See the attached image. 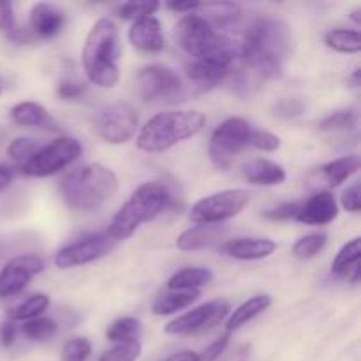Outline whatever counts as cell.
Instances as JSON below:
<instances>
[{
	"instance_id": "6da1fadb",
	"label": "cell",
	"mask_w": 361,
	"mask_h": 361,
	"mask_svg": "<svg viewBox=\"0 0 361 361\" xmlns=\"http://www.w3.org/2000/svg\"><path fill=\"white\" fill-rule=\"evenodd\" d=\"M289 27L275 18H257L245 30L240 42L243 67L257 78H279L291 53Z\"/></svg>"
},
{
	"instance_id": "7a4b0ae2",
	"label": "cell",
	"mask_w": 361,
	"mask_h": 361,
	"mask_svg": "<svg viewBox=\"0 0 361 361\" xmlns=\"http://www.w3.org/2000/svg\"><path fill=\"white\" fill-rule=\"evenodd\" d=\"M175 39L180 48L194 60L217 63L231 69L238 60L240 44L219 34L200 14H185L175 25Z\"/></svg>"
},
{
	"instance_id": "3957f363",
	"label": "cell",
	"mask_w": 361,
	"mask_h": 361,
	"mask_svg": "<svg viewBox=\"0 0 361 361\" xmlns=\"http://www.w3.org/2000/svg\"><path fill=\"white\" fill-rule=\"evenodd\" d=\"M118 28L108 18H101L90 28L85 41L83 69L88 80L101 88H113L120 80Z\"/></svg>"
},
{
	"instance_id": "277c9868",
	"label": "cell",
	"mask_w": 361,
	"mask_h": 361,
	"mask_svg": "<svg viewBox=\"0 0 361 361\" xmlns=\"http://www.w3.org/2000/svg\"><path fill=\"white\" fill-rule=\"evenodd\" d=\"M118 190V178L106 166H81L71 171L60 183V192L67 207L78 212H92L111 200Z\"/></svg>"
},
{
	"instance_id": "5b68a950",
	"label": "cell",
	"mask_w": 361,
	"mask_h": 361,
	"mask_svg": "<svg viewBox=\"0 0 361 361\" xmlns=\"http://www.w3.org/2000/svg\"><path fill=\"white\" fill-rule=\"evenodd\" d=\"M204 115L201 111H166L152 116L137 136V147L148 154L169 150L175 145L196 136L204 127Z\"/></svg>"
},
{
	"instance_id": "8992f818",
	"label": "cell",
	"mask_w": 361,
	"mask_h": 361,
	"mask_svg": "<svg viewBox=\"0 0 361 361\" xmlns=\"http://www.w3.org/2000/svg\"><path fill=\"white\" fill-rule=\"evenodd\" d=\"M171 196L161 182H147L136 189L130 200L116 212L109 226L108 235L115 242L130 238L145 222L154 221L168 208Z\"/></svg>"
},
{
	"instance_id": "52a82bcc",
	"label": "cell",
	"mask_w": 361,
	"mask_h": 361,
	"mask_svg": "<svg viewBox=\"0 0 361 361\" xmlns=\"http://www.w3.org/2000/svg\"><path fill=\"white\" fill-rule=\"evenodd\" d=\"M81 152V143L74 137H56L46 147L39 148L28 161L23 162L21 169L27 176L44 178L56 175L73 164L76 159H80Z\"/></svg>"
},
{
	"instance_id": "ba28073f",
	"label": "cell",
	"mask_w": 361,
	"mask_h": 361,
	"mask_svg": "<svg viewBox=\"0 0 361 361\" xmlns=\"http://www.w3.org/2000/svg\"><path fill=\"white\" fill-rule=\"evenodd\" d=\"M250 126L247 120L240 116H231L224 120L210 137V159L219 169H229L238 157L240 152L249 145L250 141Z\"/></svg>"
},
{
	"instance_id": "9c48e42d",
	"label": "cell",
	"mask_w": 361,
	"mask_h": 361,
	"mask_svg": "<svg viewBox=\"0 0 361 361\" xmlns=\"http://www.w3.org/2000/svg\"><path fill=\"white\" fill-rule=\"evenodd\" d=\"M250 203V194L243 189H229L210 194L197 201L190 210V221L197 226H215L236 217Z\"/></svg>"
},
{
	"instance_id": "30bf717a",
	"label": "cell",
	"mask_w": 361,
	"mask_h": 361,
	"mask_svg": "<svg viewBox=\"0 0 361 361\" xmlns=\"http://www.w3.org/2000/svg\"><path fill=\"white\" fill-rule=\"evenodd\" d=\"M137 113L127 102L106 106L95 116V133L109 145H123L134 136L137 129Z\"/></svg>"
},
{
	"instance_id": "8fae6325",
	"label": "cell",
	"mask_w": 361,
	"mask_h": 361,
	"mask_svg": "<svg viewBox=\"0 0 361 361\" xmlns=\"http://www.w3.org/2000/svg\"><path fill=\"white\" fill-rule=\"evenodd\" d=\"M137 92L147 102L176 101L182 92L178 74L164 66H147L137 73Z\"/></svg>"
},
{
	"instance_id": "7c38bea8",
	"label": "cell",
	"mask_w": 361,
	"mask_h": 361,
	"mask_svg": "<svg viewBox=\"0 0 361 361\" xmlns=\"http://www.w3.org/2000/svg\"><path fill=\"white\" fill-rule=\"evenodd\" d=\"M116 242L108 235V233H101V235H92L87 238L74 242L71 245H66L60 249L55 256V264L62 270L74 267H83V264L97 261L104 257L109 250L115 249Z\"/></svg>"
},
{
	"instance_id": "4fadbf2b",
	"label": "cell",
	"mask_w": 361,
	"mask_h": 361,
	"mask_svg": "<svg viewBox=\"0 0 361 361\" xmlns=\"http://www.w3.org/2000/svg\"><path fill=\"white\" fill-rule=\"evenodd\" d=\"M229 312V303L214 300V302L203 303L190 312L176 317L171 323L166 324V334L169 335H194L204 330H210L215 324L221 323Z\"/></svg>"
},
{
	"instance_id": "5bb4252c",
	"label": "cell",
	"mask_w": 361,
	"mask_h": 361,
	"mask_svg": "<svg viewBox=\"0 0 361 361\" xmlns=\"http://www.w3.org/2000/svg\"><path fill=\"white\" fill-rule=\"evenodd\" d=\"M44 270V261L35 254H23L13 257L0 270V300L18 295L28 286V282Z\"/></svg>"
},
{
	"instance_id": "9a60e30c",
	"label": "cell",
	"mask_w": 361,
	"mask_h": 361,
	"mask_svg": "<svg viewBox=\"0 0 361 361\" xmlns=\"http://www.w3.org/2000/svg\"><path fill=\"white\" fill-rule=\"evenodd\" d=\"M338 215V204L334 194L317 192L307 201H300V208L296 212L295 221L307 226H324L335 221Z\"/></svg>"
},
{
	"instance_id": "2e32d148",
	"label": "cell",
	"mask_w": 361,
	"mask_h": 361,
	"mask_svg": "<svg viewBox=\"0 0 361 361\" xmlns=\"http://www.w3.org/2000/svg\"><path fill=\"white\" fill-rule=\"evenodd\" d=\"M129 41L134 48L147 53H159L166 48L161 23L154 16H147L134 21L129 30Z\"/></svg>"
},
{
	"instance_id": "e0dca14e",
	"label": "cell",
	"mask_w": 361,
	"mask_h": 361,
	"mask_svg": "<svg viewBox=\"0 0 361 361\" xmlns=\"http://www.w3.org/2000/svg\"><path fill=\"white\" fill-rule=\"evenodd\" d=\"M66 23V14L53 4L39 2L30 11V27L37 37H55Z\"/></svg>"
},
{
	"instance_id": "ac0fdd59",
	"label": "cell",
	"mask_w": 361,
	"mask_h": 361,
	"mask_svg": "<svg viewBox=\"0 0 361 361\" xmlns=\"http://www.w3.org/2000/svg\"><path fill=\"white\" fill-rule=\"evenodd\" d=\"M277 249V243L268 238H235L224 243L222 250L228 256L240 261H257L270 257Z\"/></svg>"
},
{
	"instance_id": "d6986e66",
	"label": "cell",
	"mask_w": 361,
	"mask_h": 361,
	"mask_svg": "<svg viewBox=\"0 0 361 361\" xmlns=\"http://www.w3.org/2000/svg\"><path fill=\"white\" fill-rule=\"evenodd\" d=\"M360 259H361V240L353 238L338 250L335 256L334 263H331V274L335 277L342 279L351 284H358L360 282Z\"/></svg>"
},
{
	"instance_id": "ffe728a7",
	"label": "cell",
	"mask_w": 361,
	"mask_h": 361,
	"mask_svg": "<svg viewBox=\"0 0 361 361\" xmlns=\"http://www.w3.org/2000/svg\"><path fill=\"white\" fill-rule=\"evenodd\" d=\"M242 173L249 183L256 185H281L286 182V171L282 166L267 159H252L242 166Z\"/></svg>"
},
{
	"instance_id": "44dd1931",
	"label": "cell",
	"mask_w": 361,
	"mask_h": 361,
	"mask_svg": "<svg viewBox=\"0 0 361 361\" xmlns=\"http://www.w3.org/2000/svg\"><path fill=\"white\" fill-rule=\"evenodd\" d=\"M222 235H224V229L221 226H196V228L183 231L176 238V247L180 250H185V252L207 249L212 243L221 240Z\"/></svg>"
},
{
	"instance_id": "7402d4cb",
	"label": "cell",
	"mask_w": 361,
	"mask_h": 361,
	"mask_svg": "<svg viewBox=\"0 0 361 361\" xmlns=\"http://www.w3.org/2000/svg\"><path fill=\"white\" fill-rule=\"evenodd\" d=\"M271 305V296L270 295H256L252 298H249L247 302H243L238 309H235V312L231 314V317L228 319V334L231 331L240 330L242 326H245L247 323H250L252 319H256L259 314H263L268 307Z\"/></svg>"
},
{
	"instance_id": "603a6c76",
	"label": "cell",
	"mask_w": 361,
	"mask_h": 361,
	"mask_svg": "<svg viewBox=\"0 0 361 361\" xmlns=\"http://www.w3.org/2000/svg\"><path fill=\"white\" fill-rule=\"evenodd\" d=\"M360 169V157L358 155H345V157L337 159V161H331L328 164H324L319 169L321 178L324 180L328 187H338L341 183H344L345 180L351 178L353 175H356Z\"/></svg>"
},
{
	"instance_id": "cb8c5ba5",
	"label": "cell",
	"mask_w": 361,
	"mask_h": 361,
	"mask_svg": "<svg viewBox=\"0 0 361 361\" xmlns=\"http://www.w3.org/2000/svg\"><path fill=\"white\" fill-rule=\"evenodd\" d=\"M187 74H189V78L194 83L207 88L222 83L231 74V69L229 67L217 66V63L203 62V60H194L192 63L187 66Z\"/></svg>"
},
{
	"instance_id": "d4e9b609",
	"label": "cell",
	"mask_w": 361,
	"mask_h": 361,
	"mask_svg": "<svg viewBox=\"0 0 361 361\" xmlns=\"http://www.w3.org/2000/svg\"><path fill=\"white\" fill-rule=\"evenodd\" d=\"M214 274L208 268H183L168 281L171 291H197V288L212 282Z\"/></svg>"
},
{
	"instance_id": "484cf974",
	"label": "cell",
	"mask_w": 361,
	"mask_h": 361,
	"mask_svg": "<svg viewBox=\"0 0 361 361\" xmlns=\"http://www.w3.org/2000/svg\"><path fill=\"white\" fill-rule=\"evenodd\" d=\"M200 298V291H171L166 293V295L159 296L155 300L154 310L155 316H169V314H175L178 310L185 309V307L192 305L196 300Z\"/></svg>"
},
{
	"instance_id": "4316f807",
	"label": "cell",
	"mask_w": 361,
	"mask_h": 361,
	"mask_svg": "<svg viewBox=\"0 0 361 361\" xmlns=\"http://www.w3.org/2000/svg\"><path fill=\"white\" fill-rule=\"evenodd\" d=\"M11 118L14 123L21 127H41L46 126L49 120L48 111L44 106L37 104V102H20L11 109Z\"/></svg>"
},
{
	"instance_id": "83f0119b",
	"label": "cell",
	"mask_w": 361,
	"mask_h": 361,
	"mask_svg": "<svg viewBox=\"0 0 361 361\" xmlns=\"http://www.w3.org/2000/svg\"><path fill=\"white\" fill-rule=\"evenodd\" d=\"M324 42L328 48L338 53H358L361 49V37L358 30H348V28H334L326 32Z\"/></svg>"
},
{
	"instance_id": "f1b7e54d",
	"label": "cell",
	"mask_w": 361,
	"mask_h": 361,
	"mask_svg": "<svg viewBox=\"0 0 361 361\" xmlns=\"http://www.w3.org/2000/svg\"><path fill=\"white\" fill-rule=\"evenodd\" d=\"M200 9L207 11V18H204V20H207L212 27H229V25L235 23L240 16V6L231 2L201 4Z\"/></svg>"
},
{
	"instance_id": "f546056e",
	"label": "cell",
	"mask_w": 361,
	"mask_h": 361,
	"mask_svg": "<svg viewBox=\"0 0 361 361\" xmlns=\"http://www.w3.org/2000/svg\"><path fill=\"white\" fill-rule=\"evenodd\" d=\"M49 305V298L44 293H37V295L30 296L28 300H25L23 303H20L18 307H14L9 312L11 321H32L37 319V316H41Z\"/></svg>"
},
{
	"instance_id": "4dcf8cb0",
	"label": "cell",
	"mask_w": 361,
	"mask_h": 361,
	"mask_svg": "<svg viewBox=\"0 0 361 361\" xmlns=\"http://www.w3.org/2000/svg\"><path fill=\"white\" fill-rule=\"evenodd\" d=\"M326 235L324 233H312V235H307L303 238H300L298 242L293 245V256L298 257V259H310V257H316L321 250L326 247Z\"/></svg>"
},
{
	"instance_id": "1f68e13d",
	"label": "cell",
	"mask_w": 361,
	"mask_h": 361,
	"mask_svg": "<svg viewBox=\"0 0 361 361\" xmlns=\"http://www.w3.org/2000/svg\"><path fill=\"white\" fill-rule=\"evenodd\" d=\"M141 334V323L133 317H123V319L115 321L111 324V328L108 330V341L115 342H130L137 341Z\"/></svg>"
},
{
	"instance_id": "d6a6232c",
	"label": "cell",
	"mask_w": 361,
	"mask_h": 361,
	"mask_svg": "<svg viewBox=\"0 0 361 361\" xmlns=\"http://www.w3.org/2000/svg\"><path fill=\"white\" fill-rule=\"evenodd\" d=\"M59 326H56L55 321L46 319V317H37V319L27 321L21 328L25 337H28L30 341H48L53 335L56 334Z\"/></svg>"
},
{
	"instance_id": "836d02e7",
	"label": "cell",
	"mask_w": 361,
	"mask_h": 361,
	"mask_svg": "<svg viewBox=\"0 0 361 361\" xmlns=\"http://www.w3.org/2000/svg\"><path fill=\"white\" fill-rule=\"evenodd\" d=\"M356 126V113L353 109H337L319 122L321 130H349Z\"/></svg>"
},
{
	"instance_id": "e575fe53",
	"label": "cell",
	"mask_w": 361,
	"mask_h": 361,
	"mask_svg": "<svg viewBox=\"0 0 361 361\" xmlns=\"http://www.w3.org/2000/svg\"><path fill=\"white\" fill-rule=\"evenodd\" d=\"M141 355V344L137 341L118 342L104 353L99 361H136Z\"/></svg>"
},
{
	"instance_id": "d590c367",
	"label": "cell",
	"mask_w": 361,
	"mask_h": 361,
	"mask_svg": "<svg viewBox=\"0 0 361 361\" xmlns=\"http://www.w3.org/2000/svg\"><path fill=\"white\" fill-rule=\"evenodd\" d=\"M159 9L157 2H126L116 9L120 18L123 20H141V18L152 16Z\"/></svg>"
},
{
	"instance_id": "8d00e7d4",
	"label": "cell",
	"mask_w": 361,
	"mask_h": 361,
	"mask_svg": "<svg viewBox=\"0 0 361 361\" xmlns=\"http://www.w3.org/2000/svg\"><path fill=\"white\" fill-rule=\"evenodd\" d=\"M92 353V344L83 337L73 338L62 349V361H87Z\"/></svg>"
},
{
	"instance_id": "74e56055",
	"label": "cell",
	"mask_w": 361,
	"mask_h": 361,
	"mask_svg": "<svg viewBox=\"0 0 361 361\" xmlns=\"http://www.w3.org/2000/svg\"><path fill=\"white\" fill-rule=\"evenodd\" d=\"M39 148L41 147L37 145V141L30 140V137H16V140L7 147V155H9L11 159H14V161L25 162L28 161Z\"/></svg>"
},
{
	"instance_id": "f35d334b",
	"label": "cell",
	"mask_w": 361,
	"mask_h": 361,
	"mask_svg": "<svg viewBox=\"0 0 361 361\" xmlns=\"http://www.w3.org/2000/svg\"><path fill=\"white\" fill-rule=\"evenodd\" d=\"M305 111V104L300 99H281L274 104V115L281 118H295Z\"/></svg>"
},
{
	"instance_id": "ab89813d",
	"label": "cell",
	"mask_w": 361,
	"mask_h": 361,
	"mask_svg": "<svg viewBox=\"0 0 361 361\" xmlns=\"http://www.w3.org/2000/svg\"><path fill=\"white\" fill-rule=\"evenodd\" d=\"M249 145L256 147L257 150L275 152L279 147H281V140H279L275 134L267 133V130H256V133L250 134Z\"/></svg>"
},
{
	"instance_id": "60d3db41",
	"label": "cell",
	"mask_w": 361,
	"mask_h": 361,
	"mask_svg": "<svg viewBox=\"0 0 361 361\" xmlns=\"http://www.w3.org/2000/svg\"><path fill=\"white\" fill-rule=\"evenodd\" d=\"M87 90V85L83 81L78 80H62L56 88V94L60 99H66V101H73L78 99L80 95H83V92Z\"/></svg>"
},
{
	"instance_id": "b9f144b4",
	"label": "cell",
	"mask_w": 361,
	"mask_h": 361,
	"mask_svg": "<svg viewBox=\"0 0 361 361\" xmlns=\"http://www.w3.org/2000/svg\"><path fill=\"white\" fill-rule=\"evenodd\" d=\"M300 208V201H291V203H282L279 204L274 210L264 212V217L270 221H289V219L296 217V212Z\"/></svg>"
},
{
	"instance_id": "7bdbcfd3",
	"label": "cell",
	"mask_w": 361,
	"mask_h": 361,
	"mask_svg": "<svg viewBox=\"0 0 361 361\" xmlns=\"http://www.w3.org/2000/svg\"><path fill=\"white\" fill-rule=\"evenodd\" d=\"M342 207L348 212L353 214H358L361 210V192H360V182H355L351 187H348V190L342 196Z\"/></svg>"
},
{
	"instance_id": "ee69618b",
	"label": "cell",
	"mask_w": 361,
	"mask_h": 361,
	"mask_svg": "<svg viewBox=\"0 0 361 361\" xmlns=\"http://www.w3.org/2000/svg\"><path fill=\"white\" fill-rule=\"evenodd\" d=\"M229 345V334L222 335L221 338H217L215 342H212L207 349L203 351V355H200V361H217L221 358L222 353L226 351V348Z\"/></svg>"
},
{
	"instance_id": "f6af8a7d",
	"label": "cell",
	"mask_w": 361,
	"mask_h": 361,
	"mask_svg": "<svg viewBox=\"0 0 361 361\" xmlns=\"http://www.w3.org/2000/svg\"><path fill=\"white\" fill-rule=\"evenodd\" d=\"M0 30L13 32L14 30V11L11 2H0Z\"/></svg>"
},
{
	"instance_id": "bcb514c9",
	"label": "cell",
	"mask_w": 361,
	"mask_h": 361,
	"mask_svg": "<svg viewBox=\"0 0 361 361\" xmlns=\"http://www.w3.org/2000/svg\"><path fill=\"white\" fill-rule=\"evenodd\" d=\"M14 338H16V326H14L13 321L4 323L2 326H0V344H2L4 348H9V345H13Z\"/></svg>"
},
{
	"instance_id": "7dc6e473",
	"label": "cell",
	"mask_w": 361,
	"mask_h": 361,
	"mask_svg": "<svg viewBox=\"0 0 361 361\" xmlns=\"http://www.w3.org/2000/svg\"><path fill=\"white\" fill-rule=\"evenodd\" d=\"M166 6H168V9L175 11V13H192V11L200 9L201 2L189 0V2H168Z\"/></svg>"
},
{
	"instance_id": "c3c4849f",
	"label": "cell",
	"mask_w": 361,
	"mask_h": 361,
	"mask_svg": "<svg viewBox=\"0 0 361 361\" xmlns=\"http://www.w3.org/2000/svg\"><path fill=\"white\" fill-rule=\"evenodd\" d=\"M11 182H13V169L7 168L6 164H0V192L6 190Z\"/></svg>"
},
{
	"instance_id": "681fc988",
	"label": "cell",
	"mask_w": 361,
	"mask_h": 361,
	"mask_svg": "<svg viewBox=\"0 0 361 361\" xmlns=\"http://www.w3.org/2000/svg\"><path fill=\"white\" fill-rule=\"evenodd\" d=\"M164 361H200V355L194 351H180L166 358Z\"/></svg>"
},
{
	"instance_id": "f907efd6",
	"label": "cell",
	"mask_w": 361,
	"mask_h": 361,
	"mask_svg": "<svg viewBox=\"0 0 361 361\" xmlns=\"http://www.w3.org/2000/svg\"><path fill=\"white\" fill-rule=\"evenodd\" d=\"M249 349L250 348H247V345L245 348H242L240 351L235 353V356H233L229 361H247V358H249Z\"/></svg>"
},
{
	"instance_id": "816d5d0a",
	"label": "cell",
	"mask_w": 361,
	"mask_h": 361,
	"mask_svg": "<svg viewBox=\"0 0 361 361\" xmlns=\"http://www.w3.org/2000/svg\"><path fill=\"white\" fill-rule=\"evenodd\" d=\"M348 81L351 83V87H360L361 85V71L355 69V73L348 78Z\"/></svg>"
},
{
	"instance_id": "f5cc1de1",
	"label": "cell",
	"mask_w": 361,
	"mask_h": 361,
	"mask_svg": "<svg viewBox=\"0 0 361 361\" xmlns=\"http://www.w3.org/2000/svg\"><path fill=\"white\" fill-rule=\"evenodd\" d=\"M351 18H353V20H355V23H356V25H360V23H361V18H360V9H355V11H353Z\"/></svg>"
},
{
	"instance_id": "db71d44e",
	"label": "cell",
	"mask_w": 361,
	"mask_h": 361,
	"mask_svg": "<svg viewBox=\"0 0 361 361\" xmlns=\"http://www.w3.org/2000/svg\"><path fill=\"white\" fill-rule=\"evenodd\" d=\"M0 94H2V87H0Z\"/></svg>"
}]
</instances>
